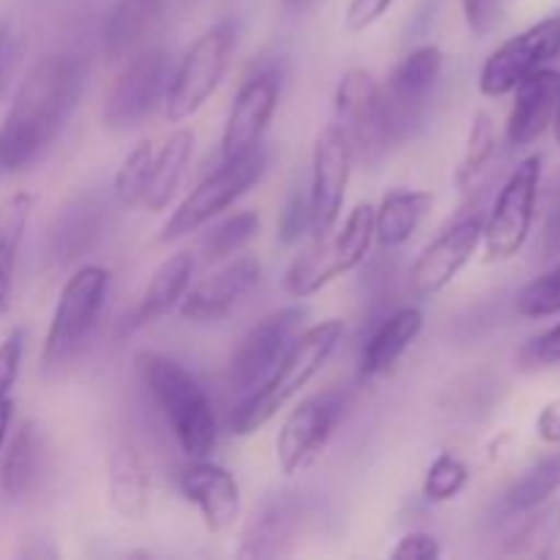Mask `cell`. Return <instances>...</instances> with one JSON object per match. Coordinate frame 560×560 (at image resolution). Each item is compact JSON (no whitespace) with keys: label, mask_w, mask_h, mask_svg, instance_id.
I'll return each instance as SVG.
<instances>
[{"label":"cell","mask_w":560,"mask_h":560,"mask_svg":"<svg viewBox=\"0 0 560 560\" xmlns=\"http://www.w3.org/2000/svg\"><path fill=\"white\" fill-rule=\"evenodd\" d=\"M80 55L47 52L27 69L0 124V170L22 173L55 142L80 96Z\"/></svg>","instance_id":"6da1fadb"},{"label":"cell","mask_w":560,"mask_h":560,"mask_svg":"<svg viewBox=\"0 0 560 560\" xmlns=\"http://www.w3.org/2000/svg\"><path fill=\"white\" fill-rule=\"evenodd\" d=\"M342 337V320H323L301 331L288 353L282 355V361L268 372L266 381L252 388L249 394H244L235 413L230 416V432L238 438H249L257 430H262L284 405L293 402L310 386L312 377L326 366L334 350L339 348Z\"/></svg>","instance_id":"7a4b0ae2"},{"label":"cell","mask_w":560,"mask_h":560,"mask_svg":"<svg viewBox=\"0 0 560 560\" xmlns=\"http://www.w3.org/2000/svg\"><path fill=\"white\" fill-rule=\"evenodd\" d=\"M137 366L148 392L153 394L159 410L167 419L180 452L189 459L208 457L217 446L219 430L206 388L180 361L156 350L137 353Z\"/></svg>","instance_id":"3957f363"},{"label":"cell","mask_w":560,"mask_h":560,"mask_svg":"<svg viewBox=\"0 0 560 560\" xmlns=\"http://www.w3.org/2000/svg\"><path fill=\"white\" fill-rule=\"evenodd\" d=\"M109 271L104 266L77 268L63 284L49 320L42 350V370L55 372L69 364L96 328L109 295Z\"/></svg>","instance_id":"277c9868"},{"label":"cell","mask_w":560,"mask_h":560,"mask_svg":"<svg viewBox=\"0 0 560 560\" xmlns=\"http://www.w3.org/2000/svg\"><path fill=\"white\" fill-rule=\"evenodd\" d=\"M266 167L268 151L262 148V142L252 151L241 153V156L222 159V164L213 173H208L170 213L159 241L170 244V241L184 238V235L200 230L202 224L213 222L219 213L228 211L235 200H241L262 178Z\"/></svg>","instance_id":"5b68a950"},{"label":"cell","mask_w":560,"mask_h":560,"mask_svg":"<svg viewBox=\"0 0 560 560\" xmlns=\"http://www.w3.org/2000/svg\"><path fill=\"white\" fill-rule=\"evenodd\" d=\"M334 115L353 162L372 167L394 148L383 85L366 69H348L334 93Z\"/></svg>","instance_id":"8992f818"},{"label":"cell","mask_w":560,"mask_h":560,"mask_svg":"<svg viewBox=\"0 0 560 560\" xmlns=\"http://www.w3.org/2000/svg\"><path fill=\"white\" fill-rule=\"evenodd\" d=\"M233 47L235 25L230 20L217 22L202 36H197V42L170 77L167 93H164V113L170 124L191 118L213 96L219 82L228 74Z\"/></svg>","instance_id":"52a82bcc"},{"label":"cell","mask_w":560,"mask_h":560,"mask_svg":"<svg viewBox=\"0 0 560 560\" xmlns=\"http://www.w3.org/2000/svg\"><path fill=\"white\" fill-rule=\"evenodd\" d=\"M446 55L438 44L416 47L388 71L383 82V102H386L388 126H392L394 145L408 140L427 120L432 96L443 77Z\"/></svg>","instance_id":"ba28073f"},{"label":"cell","mask_w":560,"mask_h":560,"mask_svg":"<svg viewBox=\"0 0 560 560\" xmlns=\"http://www.w3.org/2000/svg\"><path fill=\"white\" fill-rule=\"evenodd\" d=\"M539 184L541 156L534 153L512 170L506 184L498 191L490 217L485 219V238L481 241H485L487 262L512 260L528 244L536 200H539Z\"/></svg>","instance_id":"9c48e42d"},{"label":"cell","mask_w":560,"mask_h":560,"mask_svg":"<svg viewBox=\"0 0 560 560\" xmlns=\"http://www.w3.org/2000/svg\"><path fill=\"white\" fill-rule=\"evenodd\" d=\"M170 55L164 49H148L124 66L104 98L102 120L107 129L124 131L140 126L156 109L170 85Z\"/></svg>","instance_id":"30bf717a"},{"label":"cell","mask_w":560,"mask_h":560,"mask_svg":"<svg viewBox=\"0 0 560 560\" xmlns=\"http://www.w3.org/2000/svg\"><path fill=\"white\" fill-rule=\"evenodd\" d=\"M560 55V14L536 22L528 31L517 33L503 42L487 58L479 74V91L485 96L498 98L512 93L525 77L545 69L552 58Z\"/></svg>","instance_id":"8fae6325"},{"label":"cell","mask_w":560,"mask_h":560,"mask_svg":"<svg viewBox=\"0 0 560 560\" xmlns=\"http://www.w3.org/2000/svg\"><path fill=\"white\" fill-rule=\"evenodd\" d=\"M304 320L306 306H284V310L271 312L257 326L249 328V334L241 339L238 350L230 361V383L241 397L260 386L268 372L282 361L293 339L301 334Z\"/></svg>","instance_id":"7c38bea8"},{"label":"cell","mask_w":560,"mask_h":560,"mask_svg":"<svg viewBox=\"0 0 560 560\" xmlns=\"http://www.w3.org/2000/svg\"><path fill=\"white\" fill-rule=\"evenodd\" d=\"M353 153L337 124L323 126L312 151V233L315 238H328L345 206Z\"/></svg>","instance_id":"4fadbf2b"},{"label":"cell","mask_w":560,"mask_h":560,"mask_svg":"<svg viewBox=\"0 0 560 560\" xmlns=\"http://www.w3.org/2000/svg\"><path fill=\"white\" fill-rule=\"evenodd\" d=\"M485 238V217L468 213L448 224L410 268V288L419 299H435L459 277Z\"/></svg>","instance_id":"5bb4252c"},{"label":"cell","mask_w":560,"mask_h":560,"mask_svg":"<svg viewBox=\"0 0 560 560\" xmlns=\"http://www.w3.org/2000/svg\"><path fill=\"white\" fill-rule=\"evenodd\" d=\"M342 416V402L334 394L312 397L290 410L277 435V463L284 476H295L310 468L331 441Z\"/></svg>","instance_id":"9a60e30c"},{"label":"cell","mask_w":560,"mask_h":560,"mask_svg":"<svg viewBox=\"0 0 560 560\" xmlns=\"http://www.w3.org/2000/svg\"><path fill=\"white\" fill-rule=\"evenodd\" d=\"M279 104V77L273 69H257L241 82L222 131V159H235L262 142Z\"/></svg>","instance_id":"2e32d148"},{"label":"cell","mask_w":560,"mask_h":560,"mask_svg":"<svg viewBox=\"0 0 560 560\" xmlns=\"http://www.w3.org/2000/svg\"><path fill=\"white\" fill-rule=\"evenodd\" d=\"M257 282H260V262L249 255L235 257L228 266L186 290L184 301L178 304L180 317L189 323L224 320Z\"/></svg>","instance_id":"e0dca14e"},{"label":"cell","mask_w":560,"mask_h":560,"mask_svg":"<svg viewBox=\"0 0 560 560\" xmlns=\"http://www.w3.org/2000/svg\"><path fill=\"white\" fill-rule=\"evenodd\" d=\"M180 492L195 503L202 523L211 534H224L235 525L241 514V490L235 476L208 457L191 459L189 468L180 474Z\"/></svg>","instance_id":"ac0fdd59"},{"label":"cell","mask_w":560,"mask_h":560,"mask_svg":"<svg viewBox=\"0 0 560 560\" xmlns=\"http://www.w3.org/2000/svg\"><path fill=\"white\" fill-rule=\"evenodd\" d=\"M560 98V71L539 69L530 77H525L514 88V104L509 113L506 137L512 145L523 148L539 140L552 124Z\"/></svg>","instance_id":"d6986e66"},{"label":"cell","mask_w":560,"mask_h":560,"mask_svg":"<svg viewBox=\"0 0 560 560\" xmlns=\"http://www.w3.org/2000/svg\"><path fill=\"white\" fill-rule=\"evenodd\" d=\"M421 328H424V315H421L419 306H399V310H394L370 334L364 350H361V381H377V377L388 375L397 366V361L408 353L410 345L419 339Z\"/></svg>","instance_id":"ffe728a7"},{"label":"cell","mask_w":560,"mask_h":560,"mask_svg":"<svg viewBox=\"0 0 560 560\" xmlns=\"http://www.w3.org/2000/svg\"><path fill=\"white\" fill-rule=\"evenodd\" d=\"M191 273H195V255L191 252H178V255L167 257L153 271L140 301L126 317L124 331H137V328H145L170 315L184 301L186 290L191 288Z\"/></svg>","instance_id":"44dd1931"},{"label":"cell","mask_w":560,"mask_h":560,"mask_svg":"<svg viewBox=\"0 0 560 560\" xmlns=\"http://www.w3.org/2000/svg\"><path fill=\"white\" fill-rule=\"evenodd\" d=\"M109 506L124 520H142L151 506V476L131 446L115 448L107 468Z\"/></svg>","instance_id":"7402d4cb"},{"label":"cell","mask_w":560,"mask_h":560,"mask_svg":"<svg viewBox=\"0 0 560 560\" xmlns=\"http://www.w3.org/2000/svg\"><path fill=\"white\" fill-rule=\"evenodd\" d=\"M435 197L421 189H397L383 197L375 208V241L383 249H397L408 244L432 211Z\"/></svg>","instance_id":"603a6c76"},{"label":"cell","mask_w":560,"mask_h":560,"mask_svg":"<svg viewBox=\"0 0 560 560\" xmlns=\"http://www.w3.org/2000/svg\"><path fill=\"white\" fill-rule=\"evenodd\" d=\"M191 153H195V131L191 129H175L173 135L164 140L162 151L153 153L151 178H148L145 197H142V206H145L148 211L159 213L170 206V200H173L175 191H178L180 178H184Z\"/></svg>","instance_id":"cb8c5ba5"},{"label":"cell","mask_w":560,"mask_h":560,"mask_svg":"<svg viewBox=\"0 0 560 560\" xmlns=\"http://www.w3.org/2000/svg\"><path fill=\"white\" fill-rule=\"evenodd\" d=\"M167 0H115L104 25V55L120 60L153 31Z\"/></svg>","instance_id":"d4e9b609"},{"label":"cell","mask_w":560,"mask_h":560,"mask_svg":"<svg viewBox=\"0 0 560 560\" xmlns=\"http://www.w3.org/2000/svg\"><path fill=\"white\" fill-rule=\"evenodd\" d=\"M33 206H36V197L31 191H14L0 200V315L9 306L16 255H20L27 222H31Z\"/></svg>","instance_id":"484cf974"},{"label":"cell","mask_w":560,"mask_h":560,"mask_svg":"<svg viewBox=\"0 0 560 560\" xmlns=\"http://www.w3.org/2000/svg\"><path fill=\"white\" fill-rule=\"evenodd\" d=\"M372 241H375V206L359 202L348 213L337 238L328 244V282L359 268L366 260Z\"/></svg>","instance_id":"4316f807"},{"label":"cell","mask_w":560,"mask_h":560,"mask_svg":"<svg viewBox=\"0 0 560 560\" xmlns=\"http://www.w3.org/2000/svg\"><path fill=\"white\" fill-rule=\"evenodd\" d=\"M38 465H42V432L36 421L25 419L5 448L3 474H0V487L11 501H20L33 490L38 479Z\"/></svg>","instance_id":"83f0119b"},{"label":"cell","mask_w":560,"mask_h":560,"mask_svg":"<svg viewBox=\"0 0 560 560\" xmlns=\"http://www.w3.org/2000/svg\"><path fill=\"white\" fill-rule=\"evenodd\" d=\"M299 512L290 501H277L249 525L241 545V558H277L290 550Z\"/></svg>","instance_id":"f1b7e54d"},{"label":"cell","mask_w":560,"mask_h":560,"mask_svg":"<svg viewBox=\"0 0 560 560\" xmlns=\"http://www.w3.org/2000/svg\"><path fill=\"white\" fill-rule=\"evenodd\" d=\"M528 514L530 517L503 545V556L550 558L560 541V501L541 503Z\"/></svg>","instance_id":"f546056e"},{"label":"cell","mask_w":560,"mask_h":560,"mask_svg":"<svg viewBox=\"0 0 560 560\" xmlns=\"http://www.w3.org/2000/svg\"><path fill=\"white\" fill-rule=\"evenodd\" d=\"M102 235V208L80 200L66 208L52 228V252L63 260L85 255Z\"/></svg>","instance_id":"4dcf8cb0"},{"label":"cell","mask_w":560,"mask_h":560,"mask_svg":"<svg viewBox=\"0 0 560 560\" xmlns=\"http://www.w3.org/2000/svg\"><path fill=\"white\" fill-rule=\"evenodd\" d=\"M560 490V454L536 463L512 490L506 492V509L512 514H528L550 501Z\"/></svg>","instance_id":"1f68e13d"},{"label":"cell","mask_w":560,"mask_h":560,"mask_svg":"<svg viewBox=\"0 0 560 560\" xmlns=\"http://www.w3.org/2000/svg\"><path fill=\"white\" fill-rule=\"evenodd\" d=\"M260 230V217L257 211H238L233 217L222 219L217 228L208 230L200 241L202 260L206 262H222L233 257L235 252L244 249Z\"/></svg>","instance_id":"d6a6232c"},{"label":"cell","mask_w":560,"mask_h":560,"mask_svg":"<svg viewBox=\"0 0 560 560\" xmlns=\"http://www.w3.org/2000/svg\"><path fill=\"white\" fill-rule=\"evenodd\" d=\"M498 148V135H495V120L490 113H476L474 124H470L468 142H465L463 162H459L457 175H454V184L463 191H468L476 180L481 178V173L487 170V164L492 162Z\"/></svg>","instance_id":"836d02e7"},{"label":"cell","mask_w":560,"mask_h":560,"mask_svg":"<svg viewBox=\"0 0 560 560\" xmlns=\"http://www.w3.org/2000/svg\"><path fill=\"white\" fill-rule=\"evenodd\" d=\"M328 238H315V244L295 257L282 277V290L293 299L315 295L328 284Z\"/></svg>","instance_id":"e575fe53"},{"label":"cell","mask_w":560,"mask_h":560,"mask_svg":"<svg viewBox=\"0 0 560 560\" xmlns=\"http://www.w3.org/2000/svg\"><path fill=\"white\" fill-rule=\"evenodd\" d=\"M153 167V145L148 140L137 142L131 148L129 156L124 159V164L115 173V197L124 208L140 206L142 197H145L148 178H151Z\"/></svg>","instance_id":"d590c367"},{"label":"cell","mask_w":560,"mask_h":560,"mask_svg":"<svg viewBox=\"0 0 560 560\" xmlns=\"http://www.w3.org/2000/svg\"><path fill=\"white\" fill-rule=\"evenodd\" d=\"M468 465L452 452H441L432 459L430 470L424 479V498L432 503H446L457 498L468 485Z\"/></svg>","instance_id":"8d00e7d4"},{"label":"cell","mask_w":560,"mask_h":560,"mask_svg":"<svg viewBox=\"0 0 560 560\" xmlns=\"http://www.w3.org/2000/svg\"><path fill=\"white\" fill-rule=\"evenodd\" d=\"M517 312L523 317H552L560 312V262L534 282L525 284L517 295Z\"/></svg>","instance_id":"74e56055"},{"label":"cell","mask_w":560,"mask_h":560,"mask_svg":"<svg viewBox=\"0 0 560 560\" xmlns=\"http://www.w3.org/2000/svg\"><path fill=\"white\" fill-rule=\"evenodd\" d=\"M279 241L282 244H299L306 233H312V202L310 191L295 189L279 213Z\"/></svg>","instance_id":"f35d334b"},{"label":"cell","mask_w":560,"mask_h":560,"mask_svg":"<svg viewBox=\"0 0 560 560\" xmlns=\"http://www.w3.org/2000/svg\"><path fill=\"white\" fill-rule=\"evenodd\" d=\"M25 58V38L11 20H0V98L9 93Z\"/></svg>","instance_id":"ab89813d"},{"label":"cell","mask_w":560,"mask_h":560,"mask_svg":"<svg viewBox=\"0 0 560 560\" xmlns=\"http://www.w3.org/2000/svg\"><path fill=\"white\" fill-rule=\"evenodd\" d=\"M22 353H25V331L11 328L3 342H0V399L9 397L16 377H20Z\"/></svg>","instance_id":"60d3db41"},{"label":"cell","mask_w":560,"mask_h":560,"mask_svg":"<svg viewBox=\"0 0 560 560\" xmlns=\"http://www.w3.org/2000/svg\"><path fill=\"white\" fill-rule=\"evenodd\" d=\"M520 364L525 370H539V366L560 364V323L541 331L539 337L530 339L520 353Z\"/></svg>","instance_id":"b9f144b4"},{"label":"cell","mask_w":560,"mask_h":560,"mask_svg":"<svg viewBox=\"0 0 560 560\" xmlns=\"http://www.w3.org/2000/svg\"><path fill=\"white\" fill-rule=\"evenodd\" d=\"M441 541L427 530H410L392 550L394 560H438L441 558Z\"/></svg>","instance_id":"7bdbcfd3"},{"label":"cell","mask_w":560,"mask_h":560,"mask_svg":"<svg viewBox=\"0 0 560 560\" xmlns=\"http://www.w3.org/2000/svg\"><path fill=\"white\" fill-rule=\"evenodd\" d=\"M392 5L394 0H350L348 11H345V31L348 33L366 31V27L375 25L383 14H388Z\"/></svg>","instance_id":"ee69618b"},{"label":"cell","mask_w":560,"mask_h":560,"mask_svg":"<svg viewBox=\"0 0 560 560\" xmlns=\"http://www.w3.org/2000/svg\"><path fill=\"white\" fill-rule=\"evenodd\" d=\"M459 3H463V14L470 31H474L476 36H485L492 27V22H495L498 3H501V0H459Z\"/></svg>","instance_id":"f6af8a7d"},{"label":"cell","mask_w":560,"mask_h":560,"mask_svg":"<svg viewBox=\"0 0 560 560\" xmlns=\"http://www.w3.org/2000/svg\"><path fill=\"white\" fill-rule=\"evenodd\" d=\"M536 435L545 443H560V399H552L541 408L536 419Z\"/></svg>","instance_id":"bcb514c9"},{"label":"cell","mask_w":560,"mask_h":560,"mask_svg":"<svg viewBox=\"0 0 560 560\" xmlns=\"http://www.w3.org/2000/svg\"><path fill=\"white\" fill-rule=\"evenodd\" d=\"M11 419H14V399H0V452H3L5 435H9Z\"/></svg>","instance_id":"7dc6e473"},{"label":"cell","mask_w":560,"mask_h":560,"mask_svg":"<svg viewBox=\"0 0 560 560\" xmlns=\"http://www.w3.org/2000/svg\"><path fill=\"white\" fill-rule=\"evenodd\" d=\"M20 556H22V558H42V556L58 558V552H55L52 547H27V550H22Z\"/></svg>","instance_id":"c3c4849f"},{"label":"cell","mask_w":560,"mask_h":560,"mask_svg":"<svg viewBox=\"0 0 560 560\" xmlns=\"http://www.w3.org/2000/svg\"><path fill=\"white\" fill-rule=\"evenodd\" d=\"M552 135H556V140L560 142V98H558V107H556V115H552Z\"/></svg>","instance_id":"681fc988"},{"label":"cell","mask_w":560,"mask_h":560,"mask_svg":"<svg viewBox=\"0 0 560 560\" xmlns=\"http://www.w3.org/2000/svg\"><path fill=\"white\" fill-rule=\"evenodd\" d=\"M306 3H312V0H282L284 9H304Z\"/></svg>","instance_id":"f907efd6"}]
</instances>
